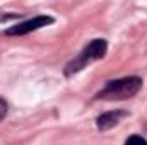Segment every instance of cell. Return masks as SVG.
<instances>
[{
  "label": "cell",
  "mask_w": 147,
  "mask_h": 145,
  "mask_svg": "<svg viewBox=\"0 0 147 145\" xmlns=\"http://www.w3.org/2000/svg\"><path fill=\"white\" fill-rule=\"evenodd\" d=\"M108 53V41L103 38H96L91 39L80 51L79 55H75L72 60L63 67V75L65 77H74L75 73L84 70L87 65H91L92 62L103 60Z\"/></svg>",
  "instance_id": "obj_2"
},
{
  "label": "cell",
  "mask_w": 147,
  "mask_h": 145,
  "mask_svg": "<svg viewBox=\"0 0 147 145\" xmlns=\"http://www.w3.org/2000/svg\"><path fill=\"white\" fill-rule=\"evenodd\" d=\"M144 85L142 77L139 75H130V77H121V79H115L108 80L105 84V87L96 92L94 99H101V101H123V99H132L134 96H137L140 92Z\"/></svg>",
  "instance_id": "obj_1"
},
{
  "label": "cell",
  "mask_w": 147,
  "mask_h": 145,
  "mask_svg": "<svg viewBox=\"0 0 147 145\" xmlns=\"http://www.w3.org/2000/svg\"><path fill=\"white\" fill-rule=\"evenodd\" d=\"M55 19L51 15H46V14H41V15H36L33 19H28V21H22V22H17L10 28H7L3 31L5 36H26L29 33H34L41 28H46L50 24H53Z\"/></svg>",
  "instance_id": "obj_3"
},
{
  "label": "cell",
  "mask_w": 147,
  "mask_h": 145,
  "mask_svg": "<svg viewBox=\"0 0 147 145\" xmlns=\"http://www.w3.org/2000/svg\"><path fill=\"white\" fill-rule=\"evenodd\" d=\"M128 113L123 111V109H115V111H108V113H103L96 118V128L99 132H108L111 128H115L123 118H127Z\"/></svg>",
  "instance_id": "obj_4"
},
{
  "label": "cell",
  "mask_w": 147,
  "mask_h": 145,
  "mask_svg": "<svg viewBox=\"0 0 147 145\" xmlns=\"http://www.w3.org/2000/svg\"><path fill=\"white\" fill-rule=\"evenodd\" d=\"M123 145H147V140L142 137V135L134 133V135H130V137L125 140V144Z\"/></svg>",
  "instance_id": "obj_5"
},
{
  "label": "cell",
  "mask_w": 147,
  "mask_h": 145,
  "mask_svg": "<svg viewBox=\"0 0 147 145\" xmlns=\"http://www.w3.org/2000/svg\"><path fill=\"white\" fill-rule=\"evenodd\" d=\"M7 113H9V104H7V101L0 96V121L7 116Z\"/></svg>",
  "instance_id": "obj_6"
}]
</instances>
